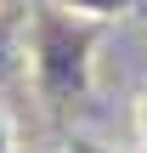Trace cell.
<instances>
[{
	"mask_svg": "<svg viewBox=\"0 0 147 153\" xmlns=\"http://www.w3.org/2000/svg\"><path fill=\"white\" fill-rule=\"evenodd\" d=\"M0 153H17V125H11L6 108H0Z\"/></svg>",
	"mask_w": 147,
	"mask_h": 153,
	"instance_id": "cell-1",
	"label": "cell"
},
{
	"mask_svg": "<svg viewBox=\"0 0 147 153\" xmlns=\"http://www.w3.org/2000/svg\"><path fill=\"white\" fill-rule=\"evenodd\" d=\"M136 131H142V142H147V91L136 97Z\"/></svg>",
	"mask_w": 147,
	"mask_h": 153,
	"instance_id": "cell-2",
	"label": "cell"
}]
</instances>
